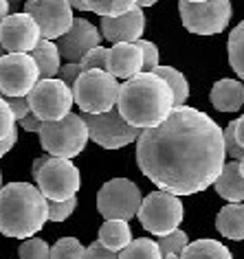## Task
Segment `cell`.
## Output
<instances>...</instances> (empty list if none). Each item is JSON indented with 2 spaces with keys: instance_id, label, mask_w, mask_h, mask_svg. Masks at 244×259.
I'll return each instance as SVG.
<instances>
[{
  "instance_id": "1",
  "label": "cell",
  "mask_w": 244,
  "mask_h": 259,
  "mask_svg": "<svg viewBox=\"0 0 244 259\" xmlns=\"http://www.w3.org/2000/svg\"><path fill=\"white\" fill-rule=\"evenodd\" d=\"M137 163L160 191L194 196L216 183L224 167L222 127L200 110L174 108L137 139Z\"/></svg>"
},
{
  "instance_id": "2",
  "label": "cell",
  "mask_w": 244,
  "mask_h": 259,
  "mask_svg": "<svg viewBox=\"0 0 244 259\" xmlns=\"http://www.w3.org/2000/svg\"><path fill=\"white\" fill-rule=\"evenodd\" d=\"M117 110L139 130L163 123L174 110V95L156 73H139L119 86Z\"/></svg>"
},
{
  "instance_id": "3",
  "label": "cell",
  "mask_w": 244,
  "mask_h": 259,
  "mask_svg": "<svg viewBox=\"0 0 244 259\" xmlns=\"http://www.w3.org/2000/svg\"><path fill=\"white\" fill-rule=\"evenodd\" d=\"M49 220V200L31 183L0 187V233L7 237H33Z\"/></svg>"
},
{
  "instance_id": "4",
  "label": "cell",
  "mask_w": 244,
  "mask_h": 259,
  "mask_svg": "<svg viewBox=\"0 0 244 259\" xmlns=\"http://www.w3.org/2000/svg\"><path fill=\"white\" fill-rule=\"evenodd\" d=\"M40 143L49 156L57 158H75L84 152L88 143V127L84 119L75 112H68L60 121H47L40 127Z\"/></svg>"
},
{
  "instance_id": "5",
  "label": "cell",
  "mask_w": 244,
  "mask_h": 259,
  "mask_svg": "<svg viewBox=\"0 0 244 259\" xmlns=\"http://www.w3.org/2000/svg\"><path fill=\"white\" fill-rule=\"evenodd\" d=\"M119 83L108 70H84L73 83V101L84 114H104L117 106Z\"/></svg>"
},
{
  "instance_id": "6",
  "label": "cell",
  "mask_w": 244,
  "mask_h": 259,
  "mask_svg": "<svg viewBox=\"0 0 244 259\" xmlns=\"http://www.w3.org/2000/svg\"><path fill=\"white\" fill-rule=\"evenodd\" d=\"M137 215L141 226L147 233L163 237L174 233L178 229V224L183 222V202L174 193L158 189L154 193H147L143 198Z\"/></svg>"
},
{
  "instance_id": "7",
  "label": "cell",
  "mask_w": 244,
  "mask_h": 259,
  "mask_svg": "<svg viewBox=\"0 0 244 259\" xmlns=\"http://www.w3.org/2000/svg\"><path fill=\"white\" fill-rule=\"evenodd\" d=\"M183 27L196 35H216L227 29L231 20V0H205V3H178Z\"/></svg>"
},
{
  "instance_id": "8",
  "label": "cell",
  "mask_w": 244,
  "mask_h": 259,
  "mask_svg": "<svg viewBox=\"0 0 244 259\" xmlns=\"http://www.w3.org/2000/svg\"><path fill=\"white\" fill-rule=\"evenodd\" d=\"M33 178L37 183V189L42 191V196L47 200H55V202L73 198L82 185L79 169L68 158H57V156H47V160L42 163V167L37 169Z\"/></svg>"
},
{
  "instance_id": "9",
  "label": "cell",
  "mask_w": 244,
  "mask_h": 259,
  "mask_svg": "<svg viewBox=\"0 0 244 259\" xmlns=\"http://www.w3.org/2000/svg\"><path fill=\"white\" fill-rule=\"evenodd\" d=\"M88 127V137L93 143L106 150H119V147L130 145L132 141L141 137V130L130 125L124 116L119 114L117 106L110 108L104 114H84L82 116Z\"/></svg>"
},
{
  "instance_id": "10",
  "label": "cell",
  "mask_w": 244,
  "mask_h": 259,
  "mask_svg": "<svg viewBox=\"0 0 244 259\" xmlns=\"http://www.w3.org/2000/svg\"><path fill=\"white\" fill-rule=\"evenodd\" d=\"M29 108L42 123L60 121L70 112L73 106V88L66 86L62 79H40L35 88L27 95Z\"/></svg>"
},
{
  "instance_id": "11",
  "label": "cell",
  "mask_w": 244,
  "mask_h": 259,
  "mask_svg": "<svg viewBox=\"0 0 244 259\" xmlns=\"http://www.w3.org/2000/svg\"><path fill=\"white\" fill-rule=\"evenodd\" d=\"M141 191L128 178H112L97 193V211L106 220H130L141 209Z\"/></svg>"
},
{
  "instance_id": "12",
  "label": "cell",
  "mask_w": 244,
  "mask_h": 259,
  "mask_svg": "<svg viewBox=\"0 0 244 259\" xmlns=\"http://www.w3.org/2000/svg\"><path fill=\"white\" fill-rule=\"evenodd\" d=\"M40 81V70L31 53H5L0 57L3 97H27Z\"/></svg>"
},
{
  "instance_id": "13",
  "label": "cell",
  "mask_w": 244,
  "mask_h": 259,
  "mask_svg": "<svg viewBox=\"0 0 244 259\" xmlns=\"http://www.w3.org/2000/svg\"><path fill=\"white\" fill-rule=\"evenodd\" d=\"M24 14H29L40 29L42 40H60L73 24V7L66 0H24Z\"/></svg>"
},
{
  "instance_id": "14",
  "label": "cell",
  "mask_w": 244,
  "mask_h": 259,
  "mask_svg": "<svg viewBox=\"0 0 244 259\" xmlns=\"http://www.w3.org/2000/svg\"><path fill=\"white\" fill-rule=\"evenodd\" d=\"M42 40L40 29L29 14H11L0 22V47L9 53H31Z\"/></svg>"
},
{
  "instance_id": "15",
  "label": "cell",
  "mask_w": 244,
  "mask_h": 259,
  "mask_svg": "<svg viewBox=\"0 0 244 259\" xmlns=\"http://www.w3.org/2000/svg\"><path fill=\"white\" fill-rule=\"evenodd\" d=\"M101 37L104 35L95 24L84 20V18H75L70 29L57 42V51H60V57L66 60V64H79V60L88 51L101 47Z\"/></svg>"
},
{
  "instance_id": "16",
  "label": "cell",
  "mask_w": 244,
  "mask_h": 259,
  "mask_svg": "<svg viewBox=\"0 0 244 259\" xmlns=\"http://www.w3.org/2000/svg\"><path fill=\"white\" fill-rule=\"evenodd\" d=\"M143 31H145V16L139 5L121 16L101 18V35L114 44L137 42V40H141Z\"/></svg>"
},
{
  "instance_id": "17",
  "label": "cell",
  "mask_w": 244,
  "mask_h": 259,
  "mask_svg": "<svg viewBox=\"0 0 244 259\" xmlns=\"http://www.w3.org/2000/svg\"><path fill=\"white\" fill-rule=\"evenodd\" d=\"M143 70V53L137 42H121L108 51V73L114 79H132Z\"/></svg>"
},
{
  "instance_id": "18",
  "label": "cell",
  "mask_w": 244,
  "mask_h": 259,
  "mask_svg": "<svg viewBox=\"0 0 244 259\" xmlns=\"http://www.w3.org/2000/svg\"><path fill=\"white\" fill-rule=\"evenodd\" d=\"M244 103V86L237 79H220L211 88V106L218 112H237Z\"/></svg>"
},
{
  "instance_id": "19",
  "label": "cell",
  "mask_w": 244,
  "mask_h": 259,
  "mask_svg": "<svg viewBox=\"0 0 244 259\" xmlns=\"http://www.w3.org/2000/svg\"><path fill=\"white\" fill-rule=\"evenodd\" d=\"M216 191L218 196L229 200V202H242L244 200V178L240 174V165H237V160H229V163H224L220 176L216 178Z\"/></svg>"
},
{
  "instance_id": "20",
  "label": "cell",
  "mask_w": 244,
  "mask_h": 259,
  "mask_svg": "<svg viewBox=\"0 0 244 259\" xmlns=\"http://www.w3.org/2000/svg\"><path fill=\"white\" fill-rule=\"evenodd\" d=\"M216 229L220 235L240 242L244 239V204L229 202L224 209H220L216 218Z\"/></svg>"
},
{
  "instance_id": "21",
  "label": "cell",
  "mask_w": 244,
  "mask_h": 259,
  "mask_svg": "<svg viewBox=\"0 0 244 259\" xmlns=\"http://www.w3.org/2000/svg\"><path fill=\"white\" fill-rule=\"evenodd\" d=\"M106 246L114 252H121L128 244L132 242V231H130V224L126 220H106L104 224L99 226V239Z\"/></svg>"
},
{
  "instance_id": "22",
  "label": "cell",
  "mask_w": 244,
  "mask_h": 259,
  "mask_svg": "<svg viewBox=\"0 0 244 259\" xmlns=\"http://www.w3.org/2000/svg\"><path fill=\"white\" fill-rule=\"evenodd\" d=\"M31 57L37 64V70H40V79H53L60 73V51H57V44L51 40H40L35 44V49L31 51Z\"/></svg>"
},
{
  "instance_id": "23",
  "label": "cell",
  "mask_w": 244,
  "mask_h": 259,
  "mask_svg": "<svg viewBox=\"0 0 244 259\" xmlns=\"http://www.w3.org/2000/svg\"><path fill=\"white\" fill-rule=\"evenodd\" d=\"M181 259H233V255L216 239H196L194 244H187Z\"/></svg>"
},
{
  "instance_id": "24",
  "label": "cell",
  "mask_w": 244,
  "mask_h": 259,
  "mask_svg": "<svg viewBox=\"0 0 244 259\" xmlns=\"http://www.w3.org/2000/svg\"><path fill=\"white\" fill-rule=\"evenodd\" d=\"M154 73L170 86L172 95H174V108L185 106V101H187V97H189V83H187V79H185V75L181 73V70H176L172 66H160L158 64Z\"/></svg>"
},
{
  "instance_id": "25",
  "label": "cell",
  "mask_w": 244,
  "mask_h": 259,
  "mask_svg": "<svg viewBox=\"0 0 244 259\" xmlns=\"http://www.w3.org/2000/svg\"><path fill=\"white\" fill-rule=\"evenodd\" d=\"M227 53H229V64L235 70V75L244 79V20L231 31L229 42H227Z\"/></svg>"
},
{
  "instance_id": "26",
  "label": "cell",
  "mask_w": 244,
  "mask_h": 259,
  "mask_svg": "<svg viewBox=\"0 0 244 259\" xmlns=\"http://www.w3.org/2000/svg\"><path fill=\"white\" fill-rule=\"evenodd\" d=\"M119 259H163L158 244L150 237L132 239L124 250L119 252Z\"/></svg>"
},
{
  "instance_id": "27",
  "label": "cell",
  "mask_w": 244,
  "mask_h": 259,
  "mask_svg": "<svg viewBox=\"0 0 244 259\" xmlns=\"http://www.w3.org/2000/svg\"><path fill=\"white\" fill-rule=\"evenodd\" d=\"M137 3L139 0H84L86 11H93V14H97L101 18L121 16L137 7Z\"/></svg>"
},
{
  "instance_id": "28",
  "label": "cell",
  "mask_w": 244,
  "mask_h": 259,
  "mask_svg": "<svg viewBox=\"0 0 244 259\" xmlns=\"http://www.w3.org/2000/svg\"><path fill=\"white\" fill-rule=\"evenodd\" d=\"M158 248H160V255H163V259H181L183 257V250L187 248L189 244V237L187 233L176 229L174 233H170V235H163L158 237Z\"/></svg>"
},
{
  "instance_id": "29",
  "label": "cell",
  "mask_w": 244,
  "mask_h": 259,
  "mask_svg": "<svg viewBox=\"0 0 244 259\" xmlns=\"http://www.w3.org/2000/svg\"><path fill=\"white\" fill-rule=\"evenodd\" d=\"M86 248L82 246L79 239L75 237H62L57 239L55 246L51 248V259H84Z\"/></svg>"
},
{
  "instance_id": "30",
  "label": "cell",
  "mask_w": 244,
  "mask_h": 259,
  "mask_svg": "<svg viewBox=\"0 0 244 259\" xmlns=\"http://www.w3.org/2000/svg\"><path fill=\"white\" fill-rule=\"evenodd\" d=\"M18 255L20 259H51V246L40 237H27Z\"/></svg>"
},
{
  "instance_id": "31",
  "label": "cell",
  "mask_w": 244,
  "mask_h": 259,
  "mask_svg": "<svg viewBox=\"0 0 244 259\" xmlns=\"http://www.w3.org/2000/svg\"><path fill=\"white\" fill-rule=\"evenodd\" d=\"M108 51L110 49H104V47H95L93 51H88L79 60L82 73L84 70H108Z\"/></svg>"
},
{
  "instance_id": "32",
  "label": "cell",
  "mask_w": 244,
  "mask_h": 259,
  "mask_svg": "<svg viewBox=\"0 0 244 259\" xmlns=\"http://www.w3.org/2000/svg\"><path fill=\"white\" fill-rule=\"evenodd\" d=\"M222 143H224V158L240 160L244 156V150H242V145L237 143V137H235V121L229 123V125L222 130Z\"/></svg>"
},
{
  "instance_id": "33",
  "label": "cell",
  "mask_w": 244,
  "mask_h": 259,
  "mask_svg": "<svg viewBox=\"0 0 244 259\" xmlns=\"http://www.w3.org/2000/svg\"><path fill=\"white\" fill-rule=\"evenodd\" d=\"M77 206V198H68L62 200V202H55V200H49V220L51 222H64L66 218H70V213L75 211Z\"/></svg>"
},
{
  "instance_id": "34",
  "label": "cell",
  "mask_w": 244,
  "mask_h": 259,
  "mask_svg": "<svg viewBox=\"0 0 244 259\" xmlns=\"http://www.w3.org/2000/svg\"><path fill=\"white\" fill-rule=\"evenodd\" d=\"M137 47L141 49V53H143V70H141V73H154L158 66V55H160L156 44L150 40H137Z\"/></svg>"
},
{
  "instance_id": "35",
  "label": "cell",
  "mask_w": 244,
  "mask_h": 259,
  "mask_svg": "<svg viewBox=\"0 0 244 259\" xmlns=\"http://www.w3.org/2000/svg\"><path fill=\"white\" fill-rule=\"evenodd\" d=\"M14 130H16V116L11 112V108L7 106L5 97H0V141L7 139Z\"/></svg>"
},
{
  "instance_id": "36",
  "label": "cell",
  "mask_w": 244,
  "mask_h": 259,
  "mask_svg": "<svg viewBox=\"0 0 244 259\" xmlns=\"http://www.w3.org/2000/svg\"><path fill=\"white\" fill-rule=\"evenodd\" d=\"M84 259H119V252H114L110 248H106L101 242H95L86 248Z\"/></svg>"
},
{
  "instance_id": "37",
  "label": "cell",
  "mask_w": 244,
  "mask_h": 259,
  "mask_svg": "<svg viewBox=\"0 0 244 259\" xmlns=\"http://www.w3.org/2000/svg\"><path fill=\"white\" fill-rule=\"evenodd\" d=\"M5 101H7V106L11 108V112H14L16 121H20L22 116H27L31 112L27 97H5Z\"/></svg>"
},
{
  "instance_id": "38",
  "label": "cell",
  "mask_w": 244,
  "mask_h": 259,
  "mask_svg": "<svg viewBox=\"0 0 244 259\" xmlns=\"http://www.w3.org/2000/svg\"><path fill=\"white\" fill-rule=\"evenodd\" d=\"M82 75V68L79 64H64V66H60V73H57V79H62L66 86L73 88V83L77 81V77Z\"/></svg>"
},
{
  "instance_id": "39",
  "label": "cell",
  "mask_w": 244,
  "mask_h": 259,
  "mask_svg": "<svg viewBox=\"0 0 244 259\" xmlns=\"http://www.w3.org/2000/svg\"><path fill=\"white\" fill-rule=\"evenodd\" d=\"M20 125L24 132H40V127H42V121L37 119V116L33 112H29L27 116H22L20 119Z\"/></svg>"
},
{
  "instance_id": "40",
  "label": "cell",
  "mask_w": 244,
  "mask_h": 259,
  "mask_svg": "<svg viewBox=\"0 0 244 259\" xmlns=\"http://www.w3.org/2000/svg\"><path fill=\"white\" fill-rule=\"evenodd\" d=\"M16 141H18V130H14V132H11L7 139L0 141V156H5V154H7V152L11 150V147L16 145Z\"/></svg>"
},
{
  "instance_id": "41",
  "label": "cell",
  "mask_w": 244,
  "mask_h": 259,
  "mask_svg": "<svg viewBox=\"0 0 244 259\" xmlns=\"http://www.w3.org/2000/svg\"><path fill=\"white\" fill-rule=\"evenodd\" d=\"M235 137H237V143H240L244 150V114L235 121Z\"/></svg>"
},
{
  "instance_id": "42",
  "label": "cell",
  "mask_w": 244,
  "mask_h": 259,
  "mask_svg": "<svg viewBox=\"0 0 244 259\" xmlns=\"http://www.w3.org/2000/svg\"><path fill=\"white\" fill-rule=\"evenodd\" d=\"M9 16V0H0V22Z\"/></svg>"
},
{
  "instance_id": "43",
  "label": "cell",
  "mask_w": 244,
  "mask_h": 259,
  "mask_svg": "<svg viewBox=\"0 0 244 259\" xmlns=\"http://www.w3.org/2000/svg\"><path fill=\"white\" fill-rule=\"evenodd\" d=\"M66 3L70 5L73 9H79V11H86V5H84V0H66Z\"/></svg>"
},
{
  "instance_id": "44",
  "label": "cell",
  "mask_w": 244,
  "mask_h": 259,
  "mask_svg": "<svg viewBox=\"0 0 244 259\" xmlns=\"http://www.w3.org/2000/svg\"><path fill=\"white\" fill-rule=\"evenodd\" d=\"M154 3H156V0H139V3H137V5H139V7H141V9H143V7H152V5H154Z\"/></svg>"
},
{
  "instance_id": "45",
  "label": "cell",
  "mask_w": 244,
  "mask_h": 259,
  "mask_svg": "<svg viewBox=\"0 0 244 259\" xmlns=\"http://www.w3.org/2000/svg\"><path fill=\"white\" fill-rule=\"evenodd\" d=\"M237 165H240V174H242V178H244V156L237 160Z\"/></svg>"
},
{
  "instance_id": "46",
  "label": "cell",
  "mask_w": 244,
  "mask_h": 259,
  "mask_svg": "<svg viewBox=\"0 0 244 259\" xmlns=\"http://www.w3.org/2000/svg\"><path fill=\"white\" fill-rule=\"evenodd\" d=\"M189 3H205V0H189Z\"/></svg>"
},
{
  "instance_id": "47",
  "label": "cell",
  "mask_w": 244,
  "mask_h": 259,
  "mask_svg": "<svg viewBox=\"0 0 244 259\" xmlns=\"http://www.w3.org/2000/svg\"><path fill=\"white\" fill-rule=\"evenodd\" d=\"M3 51H5V49H3V47H0V57H3V55H5V53H3Z\"/></svg>"
},
{
  "instance_id": "48",
  "label": "cell",
  "mask_w": 244,
  "mask_h": 259,
  "mask_svg": "<svg viewBox=\"0 0 244 259\" xmlns=\"http://www.w3.org/2000/svg\"><path fill=\"white\" fill-rule=\"evenodd\" d=\"M0 187H3V174H0Z\"/></svg>"
},
{
  "instance_id": "49",
  "label": "cell",
  "mask_w": 244,
  "mask_h": 259,
  "mask_svg": "<svg viewBox=\"0 0 244 259\" xmlns=\"http://www.w3.org/2000/svg\"><path fill=\"white\" fill-rule=\"evenodd\" d=\"M0 97H3V93H0Z\"/></svg>"
}]
</instances>
